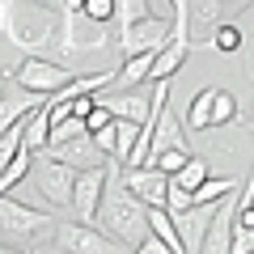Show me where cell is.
Here are the masks:
<instances>
[{"mask_svg":"<svg viewBox=\"0 0 254 254\" xmlns=\"http://www.w3.org/2000/svg\"><path fill=\"white\" fill-rule=\"evenodd\" d=\"M93 225L123 250H136V242L148 233V203L119 178V161H106V187H102Z\"/></svg>","mask_w":254,"mask_h":254,"instance_id":"obj_1","label":"cell"},{"mask_svg":"<svg viewBox=\"0 0 254 254\" xmlns=\"http://www.w3.org/2000/svg\"><path fill=\"white\" fill-rule=\"evenodd\" d=\"M9 4V38L26 55H51L64 26V0H4Z\"/></svg>","mask_w":254,"mask_h":254,"instance_id":"obj_2","label":"cell"},{"mask_svg":"<svg viewBox=\"0 0 254 254\" xmlns=\"http://www.w3.org/2000/svg\"><path fill=\"white\" fill-rule=\"evenodd\" d=\"M106 47H110L106 21H93V17H85V13H64V26H60V38H55L51 60H60V64H76L81 55L106 51Z\"/></svg>","mask_w":254,"mask_h":254,"instance_id":"obj_3","label":"cell"},{"mask_svg":"<svg viewBox=\"0 0 254 254\" xmlns=\"http://www.w3.org/2000/svg\"><path fill=\"white\" fill-rule=\"evenodd\" d=\"M51 229H55L51 208H34V203H21L13 190H0V237L30 246V237H43Z\"/></svg>","mask_w":254,"mask_h":254,"instance_id":"obj_4","label":"cell"},{"mask_svg":"<svg viewBox=\"0 0 254 254\" xmlns=\"http://www.w3.org/2000/svg\"><path fill=\"white\" fill-rule=\"evenodd\" d=\"M43 161H34L30 165V187H34V208H68V199H72V178H76V170L68 161H60V157H47V153H38Z\"/></svg>","mask_w":254,"mask_h":254,"instance_id":"obj_5","label":"cell"},{"mask_svg":"<svg viewBox=\"0 0 254 254\" xmlns=\"http://www.w3.org/2000/svg\"><path fill=\"white\" fill-rule=\"evenodd\" d=\"M174 38V17L170 13H148V17L131 21L127 30H119L115 43H119V55H136V51H157V47H165Z\"/></svg>","mask_w":254,"mask_h":254,"instance_id":"obj_6","label":"cell"},{"mask_svg":"<svg viewBox=\"0 0 254 254\" xmlns=\"http://www.w3.org/2000/svg\"><path fill=\"white\" fill-rule=\"evenodd\" d=\"M51 237H55L51 246L64 250V254H115V250H123V246L110 242L93 220H64V225L51 229Z\"/></svg>","mask_w":254,"mask_h":254,"instance_id":"obj_7","label":"cell"},{"mask_svg":"<svg viewBox=\"0 0 254 254\" xmlns=\"http://www.w3.org/2000/svg\"><path fill=\"white\" fill-rule=\"evenodd\" d=\"M72 64H60V60H51V55H26V60L13 68V81L17 85H26V89H34V93H55L64 81H72Z\"/></svg>","mask_w":254,"mask_h":254,"instance_id":"obj_8","label":"cell"},{"mask_svg":"<svg viewBox=\"0 0 254 254\" xmlns=\"http://www.w3.org/2000/svg\"><path fill=\"white\" fill-rule=\"evenodd\" d=\"M119 170H123L119 178L136 190L148 208H165V190H170V174L165 170H157V165H119Z\"/></svg>","mask_w":254,"mask_h":254,"instance_id":"obj_9","label":"cell"},{"mask_svg":"<svg viewBox=\"0 0 254 254\" xmlns=\"http://www.w3.org/2000/svg\"><path fill=\"white\" fill-rule=\"evenodd\" d=\"M102 187H106V165L76 170V178H72V199H68V208L76 212V220H93L98 199H102Z\"/></svg>","mask_w":254,"mask_h":254,"instance_id":"obj_10","label":"cell"},{"mask_svg":"<svg viewBox=\"0 0 254 254\" xmlns=\"http://www.w3.org/2000/svg\"><path fill=\"white\" fill-rule=\"evenodd\" d=\"M38 106H43V93L26 89V85H17L9 76V81L0 85V136H4L13 123H21L30 110H38Z\"/></svg>","mask_w":254,"mask_h":254,"instance_id":"obj_11","label":"cell"},{"mask_svg":"<svg viewBox=\"0 0 254 254\" xmlns=\"http://www.w3.org/2000/svg\"><path fill=\"white\" fill-rule=\"evenodd\" d=\"M212 208H216V199L190 203V208H182V212H170L174 229H178V237H182V254H199L203 233H208V220H212Z\"/></svg>","mask_w":254,"mask_h":254,"instance_id":"obj_12","label":"cell"},{"mask_svg":"<svg viewBox=\"0 0 254 254\" xmlns=\"http://www.w3.org/2000/svg\"><path fill=\"white\" fill-rule=\"evenodd\" d=\"M47 157H60V161H68L72 170H89V165H106L110 157L98 148V140L89 136V131H81V136H68V140H60V144H51V148H43Z\"/></svg>","mask_w":254,"mask_h":254,"instance_id":"obj_13","label":"cell"},{"mask_svg":"<svg viewBox=\"0 0 254 254\" xmlns=\"http://www.w3.org/2000/svg\"><path fill=\"white\" fill-rule=\"evenodd\" d=\"M225 21V9H220V0H187V34H199L195 47H208L212 30Z\"/></svg>","mask_w":254,"mask_h":254,"instance_id":"obj_14","label":"cell"},{"mask_svg":"<svg viewBox=\"0 0 254 254\" xmlns=\"http://www.w3.org/2000/svg\"><path fill=\"white\" fill-rule=\"evenodd\" d=\"M187 55H190V38L174 34L165 47H157V51H153V64H148V76H144V81H165V76H174L182 64H187Z\"/></svg>","mask_w":254,"mask_h":254,"instance_id":"obj_15","label":"cell"},{"mask_svg":"<svg viewBox=\"0 0 254 254\" xmlns=\"http://www.w3.org/2000/svg\"><path fill=\"white\" fill-rule=\"evenodd\" d=\"M161 148H187V136H182V123L170 115V106H161V115H157L153 131H148V157L161 153ZM144 157V161H148Z\"/></svg>","mask_w":254,"mask_h":254,"instance_id":"obj_16","label":"cell"},{"mask_svg":"<svg viewBox=\"0 0 254 254\" xmlns=\"http://www.w3.org/2000/svg\"><path fill=\"white\" fill-rule=\"evenodd\" d=\"M148 233H157V237H161L170 254H182V237H178V229H174L170 208H148Z\"/></svg>","mask_w":254,"mask_h":254,"instance_id":"obj_17","label":"cell"},{"mask_svg":"<svg viewBox=\"0 0 254 254\" xmlns=\"http://www.w3.org/2000/svg\"><path fill=\"white\" fill-rule=\"evenodd\" d=\"M110 131H115L110 161L123 165V161H127V153H131V144H136V136H140V123H131V119H115V123H110Z\"/></svg>","mask_w":254,"mask_h":254,"instance_id":"obj_18","label":"cell"},{"mask_svg":"<svg viewBox=\"0 0 254 254\" xmlns=\"http://www.w3.org/2000/svg\"><path fill=\"white\" fill-rule=\"evenodd\" d=\"M212 98H216V85H208V89H199L195 98H190V106H187V127H190V131H208Z\"/></svg>","mask_w":254,"mask_h":254,"instance_id":"obj_19","label":"cell"},{"mask_svg":"<svg viewBox=\"0 0 254 254\" xmlns=\"http://www.w3.org/2000/svg\"><path fill=\"white\" fill-rule=\"evenodd\" d=\"M47 127H51V123H47V110H43V106L26 115V131H21V144H26L34 157L47 148Z\"/></svg>","mask_w":254,"mask_h":254,"instance_id":"obj_20","label":"cell"},{"mask_svg":"<svg viewBox=\"0 0 254 254\" xmlns=\"http://www.w3.org/2000/svg\"><path fill=\"white\" fill-rule=\"evenodd\" d=\"M30 165H34V153H30V148L21 144L17 153H13V161L4 165V170H0V190H13V187H17V182L30 174Z\"/></svg>","mask_w":254,"mask_h":254,"instance_id":"obj_21","label":"cell"},{"mask_svg":"<svg viewBox=\"0 0 254 254\" xmlns=\"http://www.w3.org/2000/svg\"><path fill=\"white\" fill-rule=\"evenodd\" d=\"M203 178H208V161H199V157H187V161L170 174V182H178V187H187V190H195Z\"/></svg>","mask_w":254,"mask_h":254,"instance_id":"obj_22","label":"cell"},{"mask_svg":"<svg viewBox=\"0 0 254 254\" xmlns=\"http://www.w3.org/2000/svg\"><path fill=\"white\" fill-rule=\"evenodd\" d=\"M237 115H242L237 98H233V93H225V89H216V98H212V119H208V127H225V123H233Z\"/></svg>","mask_w":254,"mask_h":254,"instance_id":"obj_23","label":"cell"},{"mask_svg":"<svg viewBox=\"0 0 254 254\" xmlns=\"http://www.w3.org/2000/svg\"><path fill=\"white\" fill-rule=\"evenodd\" d=\"M233 187H237V178H212V174H208V178H203L199 187L190 190V203H208V199H220V195H225V190H233Z\"/></svg>","mask_w":254,"mask_h":254,"instance_id":"obj_24","label":"cell"},{"mask_svg":"<svg viewBox=\"0 0 254 254\" xmlns=\"http://www.w3.org/2000/svg\"><path fill=\"white\" fill-rule=\"evenodd\" d=\"M208 47H212V51H237V47H242V34H237V26H233V21H220V26L212 30Z\"/></svg>","mask_w":254,"mask_h":254,"instance_id":"obj_25","label":"cell"},{"mask_svg":"<svg viewBox=\"0 0 254 254\" xmlns=\"http://www.w3.org/2000/svg\"><path fill=\"white\" fill-rule=\"evenodd\" d=\"M229 254H254V229L233 225V233H229Z\"/></svg>","mask_w":254,"mask_h":254,"instance_id":"obj_26","label":"cell"},{"mask_svg":"<svg viewBox=\"0 0 254 254\" xmlns=\"http://www.w3.org/2000/svg\"><path fill=\"white\" fill-rule=\"evenodd\" d=\"M85 17H93V21H110L115 17V0H85Z\"/></svg>","mask_w":254,"mask_h":254,"instance_id":"obj_27","label":"cell"},{"mask_svg":"<svg viewBox=\"0 0 254 254\" xmlns=\"http://www.w3.org/2000/svg\"><path fill=\"white\" fill-rule=\"evenodd\" d=\"M165 208H170V212L190 208V190H187V187H178V182H170V190H165Z\"/></svg>","mask_w":254,"mask_h":254,"instance_id":"obj_28","label":"cell"},{"mask_svg":"<svg viewBox=\"0 0 254 254\" xmlns=\"http://www.w3.org/2000/svg\"><path fill=\"white\" fill-rule=\"evenodd\" d=\"M254 0H220V9H225V17H237V13H246Z\"/></svg>","mask_w":254,"mask_h":254,"instance_id":"obj_29","label":"cell"},{"mask_svg":"<svg viewBox=\"0 0 254 254\" xmlns=\"http://www.w3.org/2000/svg\"><path fill=\"white\" fill-rule=\"evenodd\" d=\"M250 85H254V76H250ZM250 131H254V119H250Z\"/></svg>","mask_w":254,"mask_h":254,"instance_id":"obj_30","label":"cell"},{"mask_svg":"<svg viewBox=\"0 0 254 254\" xmlns=\"http://www.w3.org/2000/svg\"><path fill=\"white\" fill-rule=\"evenodd\" d=\"M174 4H178V0H170V9H174Z\"/></svg>","mask_w":254,"mask_h":254,"instance_id":"obj_31","label":"cell"}]
</instances>
